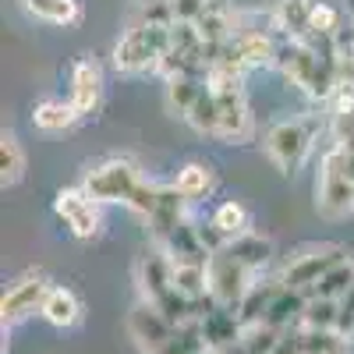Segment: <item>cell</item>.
<instances>
[{"label":"cell","instance_id":"19","mask_svg":"<svg viewBox=\"0 0 354 354\" xmlns=\"http://www.w3.org/2000/svg\"><path fill=\"white\" fill-rule=\"evenodd\" d=\"M78 121H82V113L75 110L71 100L46 96V100H39V103L32 106V124H36L39 131H50V135L68 131V128H75Z\"/></svg>","mask_w":354,"mask_h":354},{"label":"cell","instance_id":"24","mask_svg":"<svg viewBox=\"0 0 354 354\" xmlns=\"http://www.w3.org/2000/svg\"><path fill=\"white\" fill-rule=\"evenodd\" d=\"M18 4L36 21H46V25L71 28V25L82 21V4H78V0H18Z\"/></svg>","mask_w":354,"mask_h":354},{"label":"cell","instance_id":"18","mask_svg":"<svg viewBox=\"0 0 354 354\" xmlns=\"http://www.w3.org/2000/svg\"><path fill=\"white\" fill-rule=\"evenodd\" d=\"M156 248H163L174 262H209V259H213V252L202 245L198 223H192V220H185V223L177 227L163 245H156Z\"/></svg>","mask_w":354,"mask_h":354},{"label":"cell","instance_id":"4","mask_svg":"<svg viewBox=\"0 0 354 354\" xmlns=\"http://www.w3.org/2000/svg\"><path fill=\"white\" fill-rule=\"evenodd\" d=\"M205 82H209L213 96H216V106H220V131H216V138L220 142H230V145L248 142L252 131H255V124H252L248 100H245V75L213 68Z\"/></svg>","mask_w":354,"mask_h":354},{"label":"cell","instance_id":"27","mask_svg":"<svg viewBox=\"0 0 354 354\" xmlns=\"http://www.w3.org/2000/svg\"><path fill=\"white\" fill-rule=\"evenodd\" d=\"M21 177H25V149L15 131H4L0 135V185L15 188Z\"/></svg>","mask_w":354,"mask_h":354},{"label":"cell","instance_id":"22","mask_svg":"<svg viewBox=\"0 0 354 354\" xmlns=\"http://www.w3.org/2000/svg\"><path fill=\"white\" fill-rule=\"evenodd\" d=\"M308 21H312V0H277L273 25H277L280 36L305 39L308 36Z\"/></svg>","mask_w":354,"mask_h":354},{"label":"cell","instance_id":"1","mask_svg":"<svg viewBox=\"0 0 354 354\" xmlns=\"http://www.w3.org/2000/svg\"><path fill=\"white\" fill-rule=\"evenodd\" d=\"M319 131H322V117H315V113L283 117V121H273L270 128H266L262 149L283 177H294L305 167V160L312 156Z\"/></svg>","mask_w":354,"mask_h":354},{"label":"cell","instance_id":"30","mask_svg":"<svg viewBox=\"0 0 354 354\" xmlns=\"http://www.w3.org/2000/svg\"><path fill=\"white\" fill-rule=\"evenodd\" d=\"M156 354H213V351H209V344H205V337H202L198 319H192V322H185V326H177L174 337Z\"/></svg>","mask_w":354,"mask_h":354},{"label":"cell","instance_id":"2","mask_svg":"<svg viewBox=\"0 0 354 354\" xmlns=\"http://www.w3.org/2000/svg\"><path fill=\"white\" fill-rule=\"evenodd\" d=\"M315 209L326 220H347L354 216V170L347 163L344 145L330 138V145L319 156L315 174Z\"/></svg>","mask_w":354,"mask_h":354},{"label":"cell","instance_id":"17","mask_svg":"<svg viewBox=\"0 0 354 354\" xmlns=\"http://www.w3.org/2000/svg\"><path fill=\"white\" fill-rule=\"evenodd\" d=\"M308 308V294L305 290H290V287H280V294L273 298L270 312H266V326H273V330H298L301 326V315Z\"/></svg>","mask_w":354,"mask_h":354},{"label":"cell","instance_id":"15","mask_svg":"<svg viewBox=\"0 0 354 354\" xmlns=\"http://www.w3.org/2000/svg\"><path fill=\"white\" fill-rule=\"evenodd\" d=\"M174 188L181 192L188 202L209 198V195L216 192V170H213V163H205V160H188L185 167H177Z\"/></svg>","mask_w":354,"mask_h":354},{"label":"cell","instance_id":"14","mask_svg":"<svg viewBox=\"0 0 354 354\" xmlns=\"http://www.w3.org/2000/svg\"><path fill=\"white\" fill-rule=\"evenodd\" d=\"M198 326H202V337H205V344H209L213 354H223L227 347L238 344L241 333H245L238 312H234V308H223V305H213L209 312L198 319Z\"/></svg>","mask_w":354,"mask_h":354},{"label":"cell","instance_id":"29","mask_svg":"<svg viewBox=\"0 0 354 354\" xmlns=\"http://www.w3.org/2000/svg\"><path fill=\"white\" fill-rule=\"evenodd\" d=\"M351 287H354V259H344L308 290V298H333V301H340Z\"/></svg>","mask_w":354,"mask_h":354},{"label":"cell","instance_id":"10","mask_svg":"<svg viewBox=\"0 0 354 354\" xmlns=\"http://www.w3.org/2000/svg\"><path fill=\"white\" fill-rule=\"evenodd\" d=\"M128 337L131 344L142 351V354H156L177 330V322H170L153 301H138L131 312H128Z\"/></svg>","mask_w":354,"mask_h":354},{"label":"cell","instance_id":"7","mask_svg":"<svg viewBox=\"0 0 354 354\" xmlns=\"http://www.w3.org/2000/svg\"><path fill=\"white\" fill-rule=\"evenodd\" d=\"M53 213L78 241H93L103 234V202H96L82 185L57 192L53 195Z\"/></svg>","mask_w":354,"mask_h":354},{"label":"cell","instance_id":"20","mask_svg":"<svg viewBox=\"0 0 354 354\" xmlns=\"http://www.w3.org/2000/svg\"><path fill=\"white\" fill-rule=\"evenodd\" d=\"M223 252H227L230 259H238L241 266H248L252 273H259L262 266L273 262V241L262 238V234H255V230H248V234H241V238L227 241Z\"/></svg>","mask_w":354,"mask_h":354},{"label":"cell","instance_id":"28","mask_svg":"<svg viewBox=\"0 0 354 354\" xmlns=\"http://www.w3.org/2000/svg\"><path fill=\"white\" fill-rule=\"evenodd\" d=\"M185 121H188V128H192L195 135L216 138V131H220V106H216V96H213L209 82H205V93L198 96V103L192 106V113L185 117Z\"/></svg>","mask_w":354,"mask_h":354},{"label":"cell","instance_id":"3","mask_svg":"<svg viewBox=\"0 0 354 354\" xmlns=\"http://www.w3.org/2000/svg\"><path fill=\"white\" fill-rule=\"evenodd\" d=\"M174 25H128V32L113 46V68L121 75L160 71L163 57L174 46Z\"/></svg>","mask_w":354,"mask_h":354},{"label":"cell","instance_id":"9","mask_svg":"<svg viewBox=\"0 0 354 354\" xmlns=\"http://www.w3.org/2000/svg\"><path fill=\"white\" fill-rule=\"evenodd\" d=\"M46 294H50V280H46L39 270L18 277V280L4 290V301H0V322H4V330L18 326V322H25L28 315L43 312Z\"/></svg>","mask_w":354,"mask_h":354},{"label":"cell","instance_id":"16","mask_svg":"<svg viewBox=\"0 0 354 354\" xmlns=\"http://www.w3.org/2000/svg\"><path fill=\"white\" fill-rule=\"evenodd\" d=\"M39 315L50 322V326H57V330H75L82 322V315H85V308H82V298L71 287H50Z\"/></svg>","mask_w":354,"mask_h":354},{"label":"cell","instance_id":"25","mask_svg":"<svg viewBox=\"0 0 354 354\" xmlns=\"http://www.w3.org/2000/svg\"><path fill=\"white\" fill-rule=\"evenodd\" d=\"M280 287H283L280 280H270V283H259V280H255V283H252V290L245 294V301L234 308L245 330H248V326H259V322L266 319V312H270V305H273V298L280 294Z\"/></svg>","mask_w":354,"mask_h":354},{"label":"cell","instance_id":"31","mask_svg":"<svg viewBox=\"0 0 354 354\" xmlns=\"http://www.w3.org/2000/svg\"><path fill=\"white\" fill-rule=\"evenodd\" d=\"M177 11L174 0H135V8L128 11V25H174Z\"/></svg>","mask_w":354,"mask_h":354},{"label":"cell","instance_id":"35","mask_svg":"<svg viewBox=\"0 0 354 354\" xmlns=\"http://www.w3.org/2000/svg\"><path fill=\"white\" fill-rule=\"evenodd\" d=\"M322 354H351V340L344 337V340H337L333 347H326V351H322Z\"/></svg>","mask_w":354,"mask_h":354},{"label":"cell","instance_id":"12","mask_svg":"<svg viewBox=\"0 0 354 354\" xmlns=\"http://www.w3.org/2000/svg\"><path fill=\"white\" fill-rule=\"evenodd\" d=\"M103 88H106V82H103V68H100V61L93 53H82V57H75V64H71V103H75V110L82 113V117H93L100 106H103Z\"/></svg>","mask_w":354,"mask_h":354},{"label":"cell","instance_id":"23","mask_svg":"<svg viewBox=\"0 0 354 354\" xmlns=\"http://www.w3.org/2000/svg\"><path fill=\"white\" fill-rule=\"evenodd\" d=\"M205 93V78L198 75H177V78H167V110L174 117H185L192 113V106L198 103V96Z\"/></svg>","mask_w":354,"mask_h":354},{"label":"cell","instance_id":"21","mask_svg":"<svg viewBox=\"0 0 354 354\" xmlns=\"http://www.w3.org/2000/svg\"><path fill=\"white\" fill-rule=\"evenodd\" d=\"M347 25H351V8H344L340 0H312L308 36H330V39H337Z\"/></svg>","mask_w":354,"mask_h":354},{"label":"cell","instance_id":"26","mask_svg":"<svg viewBox=\"0 0 354 354\" xmlns=\"http://www.w3.org/2000/svg\"><path fill=\"white\" fill-rule=\"evenodd\" d=\"M209 220L216 223V230L223 234L227 241H234V238H241V234H248V230H252V213H248V205H245V202H238V198L220 202L216 209H213V216H209Z\"/></svg>","mask_w":354,"mask_h":354},{"label":"cell","instance_id":"8","mask_svg":"<svg viewBox=\"0 0 354 354\" xmlns=\"http://www.w3.org/2000/svg\"><path fill=\"white\" fill-rule=\"evenodd\" d=\"M252 283H255V273L248 266L230 259L227 252H213V259H209V294H213L216 305L238 308L245 301V294L252 290Z\"/></svg>","mask_w":354,"mask_h":354},{"label":"cell","instance_id":"6","mask_svg":"<svg viewBox=\"0 0 354 354\" xmlns=\"http://www.w3.org/2000/svg\"><path fill=\"white\" fill-rule=\"evenodd\" d=\"M344 259H351L347 255V248L344 245H305V248H298L287 262H283V270H280V283L283 287H290V290H312L322 277H326L337 262H344Z\"/></svg>","mask_w":354,"mask_h":354},{"label":"cell","instance_id":"13","mask_svg":"<svg viewBox=\"0 0 354 354\" xmlns=\"http://www.w3.org/2000/svg\"><path fill=\"white\" fill-rule=\"evenodd\" d=\"M188 205H192V202L174 188V181H170V185H160L156 209L145 216V230H149V241H153V245H163L170 234L188 220Z\"/></svg>","mask_w":354,"mask_h":354},{"label":"cell","instance_id":"34","mask_svg":"<svg viewBox=\"0 0 354 354\" xmlns=\"http://www.w3.org/2000/svg\"><path fill=\"white\" fill-rule=\"evenodd\" d=\"M273 354H301V344H298V330H287V333H283V340H280V347H277Z\"/></svg>","mask_w":354,"mask_h":354},{"label":"cell","instance_id":"33","mask_svg":"<svg viewBox=\"0 0 354 354\" xmlns=\"http://www.w3.org/2000/svg\"><path fill=\"white\" fill-rule=\"evenodd\" d=\"M337 333L340 337H347L351 340V333H354V287L340 298V319H337Z\"/></svg>","mask_w":354,"mask_h":354},{"label":"cell","instance_id":"32","mask_svg":"<svg viewBox=\"0 0 354 354\" xmlns=\"http://www.w3.org/2000/svg\"><path fill=\"white\" fill-rule=\"evenodd\" d=\"M340 301L333 298H308V308L301 315V330H337Z\"/></svg>","mask_w":354,"mask_h":354},{"label":"cell","instance_id":"11","mask_svg":"<svg viewBox=\"0 0 354 354\" xmlns=\"http://www.w3.org/2000/svg\"><path fill=\"white\" fill-rule=\"evenodd\" d=\"M135 283H138V294L142 301H153V305H163L170 294L177 290L174 287V259L153 245V252H145L135 266Z\"/></svg>","mask_w":354,"mask_h":354},{"label":"cell","instance_id":"5","mask_svg":"<svg viewBox=\"0 0 354 354\" xmlns=\"http://www.w3.org/2000/svg\"><path fill=\"white\" fill-rule=\"evenodd\" d=\"M142 185H145L142 167L131 156H110L103 163H93L82 174V188L103 205H131V198Z\"/></svg>","mask_w":354,"mask_h":354}]
</instances>
